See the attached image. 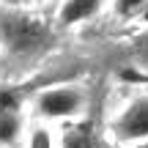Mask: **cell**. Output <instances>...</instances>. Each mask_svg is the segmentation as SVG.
Masks as SVG:
<instances>
[{
    "instance_id": "6da1fadb",
    "label": "cell",
    "mask_w": 148,
    "mask_h": 148,
    "mask_svg": "<svg viewBox=\"0 0 148 148\" xmlns=\"http://www.w3.org/2000/svg\"><path fill=\"white\" fill-rule=\"evenodd\" d=\"M52 41V22L27 8H0V49L11 58H36Z\"/></svg>"
},
{
    "instance_id": "7a4b0ae2",
    "label": "cell",
    "mask_w": 148,
    "mask_h": 148,
    "mask_svg": "<svg viewBox=\"0 0 148 148\" xmlns=\"http://www.w3.org/2000/svg\"><path fill=\"white\" fill-rule=\"evenodd\" d=\"M88 107V93L77 82H58L38 90L33 99V110L41 121H77Z\"/></svg>"
},
{
    "instance_id": "3957f363",
    "label": "cell",
    "mask_w": 148,
    "mask_h": 148,
    "mask_svg": "<svg viewBox=\"0 0 148 148\" xmlns=\"http://www.w3.org/2000/svg\"><path fill=\"white\" fill-rule=\"evenodd\" d=\"M110 132L121 143H132L137 148L148 140V93H137L118 110V115L110 121Z\"/></svg>"
},
{
    "instance_id": "277c9868",
    "label": "cell",
    "mask_w": 148,
    "mask_h": 148,
    "mask_svg": "<svg viewBox=\"0 0 148 148\" xmlns=\"http://www.w3.org/2000/svg\"><path fill=\"white\" fill-rule=\"evenodd\" d=\"M110 0H55L52 25L60 30H74L96 22L99 16H107Z\"/></svg>"
},
{
    "instance_id": "5b68a950",
    "label": "cell",
    "mask_w": 148,
    "mask_h": 148,
    "mask_svg": "<svg viewBox=\"0 0 148 148\" xmlns=\"http://www.w3.org/2000/svg\"><path fill=\"white\" fill-rule=\"evenodd\" d=\"M60 148H99V140H96L90 123L74 121V123H69V126L63 129V134H60Z\"/></svg>"
},
{
    "instance_id": "8992f818",
    "label": "cell",
    "mask_w": 148,
    "mask_h": 148,
    "mask_svg": "<svg viewBox=\"0 0 148 148\" xmlns=\"http://www.w3.org/2000/svg\"><path fill=\"white\" fill-rule=\"evenodd\" d=\"M145 11H148V0H110L107 16L118 22H132V19H140Z\"/></svg>"
},
{
    "instance_id": "52a82bcc",
    "label": "cell",
    "mask_w": 148,
    "mask_h": 148,
    "mask_svg": "<svg viewBox=\"0 0 148 148\" xmlns=\"http://www.w3.org/2000/svg\"><path fill=\"white\" fill-rule=\"evenodd\" d=\"M22 137L19 110H0V145H14Z\"/></svg>"
},
{
    "instance_id": "ba28073f",
    "label": "cell",
    "mask_w": 148,
    "mask_h": 148,
    "mask_svg": "<svg viewBox=\"0 0 148 148\" xmlns=\"http://www.w3.org/2000/svg\"><path fill=\"white\" fill-rule=\"evenodd\" d=\"M25 148H60V140H55V132L47 123H33L25 134Z\"/></svg>"
},
{
    "instance_id": "9c48e42d",
    "label": "cell",
    "mask_w": 148,
    "mask_h": 148,
    "mask_svg": "<svg viewBox=\"0 0 148 148\" xmlns=\"http://www.w3.org/2000/svg\"><path fill=\"white\" fill-rule=\"evenodd\" d=\"M129 55H132L134 69H137V71H132V77H145L148 79V33H143L140 38H134V41H132Z\"/></svg>"
},
{
    "instance_id": "30bf717a",
    "label": "cell",
    "mask_w": 148,
    "mask_h": 148,
    "mask_svg": "<svg viewBox=\"0 0 148 148\" xmlns=\"http://www.w3.org/2000/svg\"><path fill=\"white\" fill-rule=\"evenodd\" d=\"M27 3H33V5H36V3H47V0H27Z\"/></svg>"
},
{
    "instance_id": "8fae6325",
    "label": "cell",
    "mask_w": 148,
    "mask_h": 148,
    "mask_svg": "<svg viewBox=\"0 0 148 148\" xmlns=\"http://www.w3.org/2000/svg\"><path fill=\"white\" fill-rule=\"evenodd\" d=\"M137 148H148V140H145V143H140V145H137Z\"/></svg>"
}]
</instances>
